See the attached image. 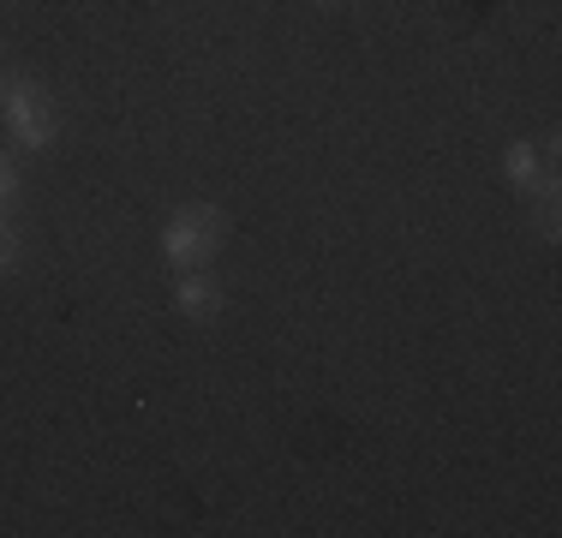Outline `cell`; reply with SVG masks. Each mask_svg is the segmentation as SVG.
I'll return each mask as SVG.
<instances>
[{
  "label": "cell",
  "instance_id": "obj_4",
  "mask_svg": "<svg viewBox=\"0 0 562 538\" xmlns=\"http://www.w3.org/2000/svg\"><path fill=\"white\" fill-rule=\"evenodd\" d=\"M173 305H180L186 317H216V312H222V293H216V281H210V276L186 269L180 288H173Z\"/></svg>",
  "mask_w": 562,
  "mask_h": 538
},
{
  "label": "cell",
  "instance_id": "obj_8",
  "mask_svg": "<svg viewBox=\"0 0 562 538\" xmlns=\"http://www.w3.org/2000/svg\"><path fill=\"white\" fill-rule=\"evenodd\" d=\"M0 90H7V78H0Z\"/></svg>",
  "mask_w": 562,
  "mask_h": 538
},
{
  "label": "cell",
  "instance_id": "obj_2",
  "mask_svg": "<svg viewBox=\"0 0 562 538\" xmlns=\"http://www.w3.org/2000/svg\"><path fill=\"white\" fill-rule=\"evenodd\" d=\"M7 126L19 132V144H31V150H48L55 144V108L36 85H7Z\"/></svg>",
  "mask_w": 562,
  "mask_h": 538
},
{
  "label": "cell",
  "instance_id": "obj_6",
  "mask_svg": "<svg viewBox=\"0 0 562 538\" xmlns=\"http://www.w3.org/2000/svg\"><path fill=\"white\" fill-rule=\"evenodd\" d=\"M12 264H19V234L0 222V269H12Z\"/></svg>",
  "mask_w": 562,
  "mask_h": 538
},
{
  "label": "cell",
  "instance_id": "obj_9",
  "mask_svg": "<svg viewBox=\"0 0 562 538\" xmlns=\"http://www.w3.org/2000/svg\"><path fill=\"white\" fill-rule=\"evenodd\" d=\"M324 7H336V0H324Z\"/></svg>",
  "mask_w": 562,
  "mask_h": 538
},
{
  "label": "cell",
  "instance_id": "obj_3",
  "mask_svg": "<svg viewBox=\"0 0 562 538\" xmlns=\"http://www.w3.org/2000/svg\"><path fill=\"white\" fill-rule=\"evenodd\" d=\"M508 180L520 186V192L527 198H539V192H551V150H544V144H508Z\"/></svg>",
  "mask_w": 562,
  "mask_h": 538
},
{
  "label": "cell",
  "instance_id": "obj_5",
  "mask_svg": "<svg viewBox=\"0 0 562 538\" xmlns=\"http://www.w3.org/2000/svg\"><path fill=\"white\" fill-rule=\"evenodd\" d=\"M539 234L557 239V186H551V192H539Z\"/></svg>",
  "mask_w": 562,
  "mask_h": 538
},
{
  "label": "cell",
  "instance_id": "obj_7",
  "mask_svg": "<svg viewBox=\"0 0 562 538\" xmlns=\"http://www.w3.org/2000/svg\"><path fill=\"white\" fill-rule=\"evenodd\" d=\"M12 192H19V173H12V161L0 156V210L12 204Z\"/></svg>",
  "mask_w": 562,
  "mask_h": 538
},
{
  "label": "cell",
  "instance_id": "obj_1",
  "mask_svg": "<svg viewBox=\"0 0 562 538\" xmlns=\"http://www.w3.org/2000/svg\"><path fill=\"white\" fill-rule=\"evenodd\" d=\"M222 234H227V222H222V210H210V204H192V210H180L168 222V234H162V258L173 269H198L210 258V251L222 246Z\"/></svg>",
  "mask_w": 562,
  "mask_h": 538
}]
</instances>
